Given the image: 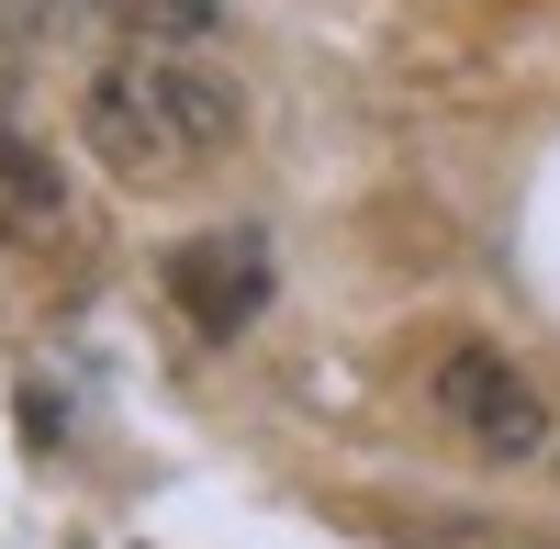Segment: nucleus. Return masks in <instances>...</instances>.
I'll list each match as a JSON object with an SVG mask.
<instances>
[{
  "mask_svg": "<svg viewBox=\"0 0 560 549\" xmlns=\"http://www.w3.org/2000/svg\"><path fill=\"white\" fill-rule=\"evenodd\" d=\"M124 45H202L224 23V0H90Z\"/></svg>",
  "mask_w": 560,
  "mask_h": 549,
  "instance_id": "obj_4",
  "label": "nucleus"
},
{
  "mask_svg": "<svg viewBox=\"0 0 560 549\" xmlns=\"http://www.w3.org/2000/svg\"><path fill=\"white\" fill-rule=\"evenodd\" d=\"M0 12H12V23H57L68 0H0Z\"/></svg>",
  "mask_w": 560,
  "mask_h": 549,
  "instance_id": "obj_6",
  "label": "nucleus"
},
{
  "mask_svg": "<svg viewBox=\"0 0 560 549\" xmlns=\"http://www.w3.org/2000/svg\"><path fill=\"white\" fill-rule=\"evenodd\" d=\"M269 281H280V258H269V236H258V224H213V236L168 247V303L191 314L202 337H236V326H258Z\"/></svg>",
  "mask_w": 560,
  "mask_h": 549,
  "instance_id": "obj_3",
  "label": "nucleus"
},
{
  "mask_svg": "<svg viewBox=\"0 0 560 549\" xmlns=\"http://www.w3.org/2000/svg\"><path fill=\"white\" fill-rule=\"evenodd\" d=\"M0 202H12V224H57L68 213V179L45 147H23V135H0Z\"/></svg>",
  "mask_w": 560,
  "mask_h": 549,
  "instance_id": "obj_5",
  "label": "nucleus"
},
{
  "mask_svg": "<svg viewBox=\"0 0 560 549\" xmlns=\"http://www.w3.org/2000/svg\"><path fill=\"white\" fill-rule=\"evenodd\" d=\"M236 124H247V102H236V79L224 68H202V57H179V45H135V57H113L102 79L79 90V147L102 157L113 179H191V168H213L224 147H236Z\"/></svg>",
  "mask_w": 560,
  "mask_h": 549,
  "instance_id": "obj_1",
  "label": "nucleus"
},
{
  "mask_svg": "<svg viewBox=\"0 0 560 549\" xmlns=\"http://www.w3.org/2000/svg\"><path fill=\"white\" fill-rule=\"evenodd\" d=\"M427 393H438V427H459L482 460H538V448H549V404H538V382H527L504 348H482V337L448 348Z\"/></svg>",
  "mask_w": 560,
  "mask_h": 549,
  "instance_id": "obj_2",
  "label": "nucleus"
}]
</instances>
